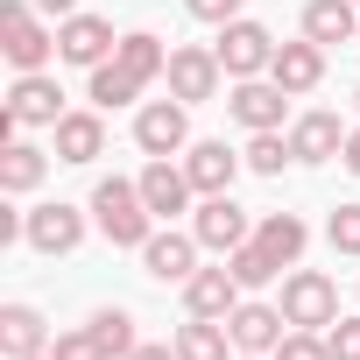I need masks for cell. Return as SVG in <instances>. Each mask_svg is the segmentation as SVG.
Returning <instances> with one entry per match:
<instances>
[{
    "instance_id": "obj_39",
    "label": "cell",
    "mask_w": 360,
    "mask_h": 360,
    "mask_svg": "<svg viewBox=\"0 0 360 360\" xmlns=\"http://www.w3.org/2000/svg\"><path fill=\"white\" fill-rule=\"evenodd\" d=\"M353 106H360V85H353Z\"/></svg>"
},
{
    "instance_id": "obj_23",
    "label": "cell",
    "mask_w": 360,
    "mask_h": 360,
    "mask_svg": "<svg viewBox=\"0 0 360 360\" xmlns=\"http://www.w3.org/2000/svg\"><path fill=\"white\" fill-rule=\"evenodd\" d=\"M43 176H50V155L36 141H8V148H0V191H8V198H29Z\"/></svg>"
},
{
    "instance_id": "obj_30",
    "label": "cell",
    "mask_w": 360,
    "mask_h": 360,
    "mask_svg": "<svg viewBox=\"0 0 360 360\" xmlns=\"http://www.w3.org/2000/svg\"><path fill=\"white\" fill-rule=\"evenodd\" d=\"M325 240H332V255H360V205H332Z\"/></svg>"
},
{
    "instance_id": "obj_38",
    "label": "cell",
    "mask_w": 360,
    "mask_h": 360,
    "mask_svg": "<svg viewBox=\"0 0 360 360\" xmlns=\"http://www.w3.org/2000/svg\"><path fill=\"white\" fill-rule=\"evenodd\" d=\"M233 360H269V353H233Z\"/></svg>"
},
{
    "instance_id": "obj_25",
    "label": "cell",
    "mask_w": 360,
    "mask_h": 360,
    "mask_svg": "<svg viewBox=\"0 0 360 360\" xmlns=\"http://www.w3.org/2000/svg\"><path fill=\"white\" fill-rule=\"evenodd\" d=\"M113 64H127L141 85H155V78L169 71V50H162V36H148V29H127V36H120V50H113Z\"/></svg>"
},
{
    "instance_id": "obj_20",
    "label": "cell",
    "mask_w": 360,
    "mask_h": 360,
    "mask_svg": "<svg viewBox=\"0 0 360 360\" xmlns=\"http://www.w3.org/2000/svg\"><path fill=\"white\" fill-rule=\"evenodd\" d=\"M50 134H57V162H92V155H106V120H99V106H92V113H64Z\"/></svg>"
},
{
    "instance_id": "obj_8",
    "label": "cell",
    "mask_w": 360,
    "mask_h": 360,
    "mask_svg": "<svg viewBox=\"0 0 360 360\" xmlns=\"http://www.w3.org/2000/svg\"><path fill=\"white\" fill-rule=\"evenodd\" d=\"M134 141H141V155H184L191 148V106L184 99H148L134 113Z\"/></svg>"
},
{
    "instance_id": "obj_19",
    "label": "cell",
    "mask_w": 360,
    "mask_h": 360,
    "mask_svg": "<svg viewBox=\"0 0 360 360\" xmlns=\"http://www.w3.org/2000/svg\"><path fill=\"white\" fill-rule=\"evenodd\" d=\"M36 353H50L43 311L36 304H8V311H0V360H36Z\"/></svg>"
},
{
    "instance_id": "obj_24",
    "label": "cell",
    "mask_w": 360,
    "mask_h": 360,
    "mask_svg": "<svg viewBox=\"0 0 360 360\" xmlns=\"http://www.w3.org/2000/svg\"><path fill=\"white\" fill-rule=\"evenodd\" d=\"M255 240H262L283 269H297V262H304V248H311V226H304L297 212H262V219H255Z\"/></svg>"
},
{
    "instance_id": "obj_37",
    "label": "cell",
    "mask_w": 360,
    "mask_h": 360,
    "mask_svg": "<svg viewBox=\"0 0 360 360\" xmlns=\"http://www.w3.org/2000/svg\"><path fill=\"white\" fill-rule=\"evenodd\" d=\"M339 162H346V169H353V176H360V127H353V134H346V155H339Z\"/></svg>"
},
{
    "instance_id": "obj_10",
    "label": "cell",
    "mask_w": 360,
    "mask_h": 360,
    "mask_svg": "<svg viewBox=\"0 0 360 360\" xmlns=\"http://www.w3.org/2000/svg\"><path fill=\"white\" fill-rule=\"evenodd\" d=\"M8 113H15V127H57V120H64V92H57V78H50V71H15Z\"/></svg>"
},
{
    "instance_id": "obj_13",
    "label": "cell",
    "mask_w": 360,
    "mask_h": 360,
    "mask_svg": "<svg viewBox=\"0 0 360 360\" xmlns=\"http://www.w3.org/2000/svg\"><path fill=\"white\" fill-rule=\"evenodd\" d=\"M248 169V155H233L226 141H191L184 148V176H191V191L198 198H219V191H233V176Z\"/></svg>"
},
{
    "instance_id": "obj_7",
    "label": "cell",
    "mask_w": 360,
    "mask_h": 360,
    "mask_svg": "<svg viewBox=\"0 0 360 360\" xmlns=\"http://www.w3.org/2000/svg\"><path fill=\"white\" fill-rule=\"evenodd\" d=\"M191 233H198V248L233 255V248H248V240H255V219L233 205V191H219V198H198V205H191Z\"/></svg>"
},
{
    "instance_id": "obj_12",
    "label": "cell",
    "mask_w": 360,
    "mask_h": 360,
    "mask_svg": "<svg viewBox=\"0 0 360 360\" xmlns=\"http://www.w3.org/2000/svg\"><path fill=\"white\" fill-rule=\"evenodd\" d=\"M141 269L155 283H191L198 276V233H176V226H155L148 248H141Z\"/></svg>"
},
{
    "instance_id": "obj_4",
    "label": "cell",
    "mask_w": 360,
    "mask_h": 360,
    "mask_svg": "<svg viewBox=\"0 0 360 360\" xmlns=\"http://www.w3.org/2000/svg\"><path fill=\"white\" fill-rule=\"evenodd\" d=\"M162 78H169V99L205 106V99H219V78H226V64H219V50H205V43H176Z\"/></svg>"
},
{
    "instance_id": "obj_17",
    "label": "cell",
    "mask_w": 360,
    "mask_h": 360,
    "mask_svg": "<svg viewBox=\"0 0 360 360\" xmlns=\"http://www.w3.org/2000/svg\"><path fill=\"white\" fill-rule=\"evenodd\" d=\"M346 134L353 127H339V113H297L290 120V155L297 162H332V155H346Z\"/></svg>"
},
{
    "instance_id": "obj_26",
    "label": "cell",
    "mask_w": 360,
    "mask_h": 360,
    "mask_svg": "<svg viewBox=\"0 0 360 360\" xmlns=\"http://www.w3.org/2000/svg\"><path fill=\"white\" fill-rule=\"evenodd\" d=\"M85 99H92L99 113H113V106H127V99H141V78H134L127 64H113V57H106V64L92 71V85H85Z\"/></svg>"
},
{
    "instance_id": "obj_29",
    "label": "cell",
    "mask_w": 360,
    "mask_h": 360,
    "mask_svg": "<svg viewBox=\"0 0 360 360\" xmlns=\"http://www.w3.org/2000/svg\"><path fill=\"white\" fill-rule=\"evenodd\" d=\"M240 155H248V169H255V176H283V162H297V155H290V134H283V127L255 134V141H248Z\"/></svg>"
},
{
    "instance_id": "obj_16",
    "label": "cell",
    "mask_w": 360,
    "mask_h": 360,
    "mask_svg": "<svg viewBox=\"0 0 360 360\" xmlns=\"http://www.w3.org/2000/svg\"><path fill=\"white\" fill-rule=\"evenodd\" d=\"M269 78L290 92V99H304V92H318L325 85V43H276V64H269Z\"/></svg>"
},
{
    "instance_id": "obj_35",
    "label": "cell",
    "mask_w": 360,
    "mask_h": 360,
    "mask_svg": "<svg viewBox=\"0 0 360 360\" xmlns=\"http://www.w3.org/2000/svg\"><path fill=\"white\" fill-rule=\"evenodd\" d=\"M127 360H176V346H148V339H141V346H134Z\"/></svg>"
},
{
    "instance_id": "obj_3",
    "label": "cell",
    "mask_w": 360,
    "mask_h": 360,
    "mask_svg": "<svg viewBox=\"0 0 360 360\" xmlns=\"http://www.w3.org/2000/svg\"><path fill=\"white\" fill-rule=\"evenodd\" d=\"M283 318H290L297 332H325V325L339 318V283H332L325 269H290V276H283Z\"/></svg>"
},
{
    "instance_id": "obj_40",
    "label": "cell",
    "mask_w": 360,
    "mask_h": 360,
    "mask_svg": "<svg viewBox=\"0 0 360 360\" xmlns=\"http://www.w3.org/2000/svg\"><path fill=\"white\" fill-rule=\"evenodd\" d=\"M36 360H50V353H36Z\"/></svg>"
},
{
    "instance_id": "obj_9",
    "label": "cell",
    "mask_w": 360,
    "mask_h": 360,
    "mask_svg": "<svg viewBox=\"0 0 360 360\" xmlns=\"http://www.w3.org/2000/svg\"><path fill=\"white\" fill-rule=\"evenodd\" d=\"M226 113H233L248 134H269V127H283V113H290V92H283L276 78H233V92H226Z\"/></svg>"
},
{
    "instance_id": "obj_32",
    "label": "cell",
    "mask_w": 360,
    "mask_h": 360,
    "mask_svg": "<svg viewBox=\"0 0 360 360\" xmlns=\"http://www.w3.org/2000/svg\"><path fill=\"white\" fill-rule=\"evenodd\" d=\"M276 360H332V346H325V332H283V346H276Z\"/></svg>"
},
{
    "instance_id": "obj_2",
    "label": "cell",
    "mask_w": 360,
    "mask_h": 360,
    "mask_svg": "<svg viewBox=\"0 0 360 360\" xmlns=\"http://www.w3.org/2000/svg\"><path fill=\"white\" fill-rule=\"evenodd\" d=\"M0 57L15 71H43L57 57V29L36 22V0H0Z\"/></svg>"
},
{
    "instance_id": "obj_34",
    "label": "cell",
    "mask_w": 360,
    "mask_h": 360,
    "mask_svg": "<svg viewBox=\"0 0 360 360\" xmlns=\"http://www.w3.org/2000/svg\"><path fill=\"white\" fill-rule=\"evenodd\" d=\"M184 8H191L198 22H212V29H226V22L240 15V0H184Z\"/></svg>"
},
{
    "instance_id": "obj_11",
    "label": "cell",
    "mask_w": 360,
    "mask_h": 360,
    "mask_svg": "<svg viewBox=\"0 0 360 360\" xmlns=\"http://www.w3.org/2000/svg\"><path fill=\"white\" fill-rule=\"evenodd\" d=\"M226 332H233V353H269V360H276L290 318H283V304H248V297H240L233 318H226Z\"/></svg>"
},
{
    "instance_id": "obj_21",
    "label": "cell",
    "mask_w": 360,
    "mask_h": 360,
    "mask_svg": "<svg viewBox=\"0 0 360 360\" xmlns=\"http://www.w3.org/2000/svg\"><path fill=\"white\" fill-rule=\"evenodd\" d=\"M304 36L311 43H360V8H353V0H311V8H304Z\"/></svg>"
},
{
    "instance_id": "obj_41",
    "label": "cell",
    "mask_w": 360,
    "mask_h": 360,
    "mask_svg": "<svg viewBox=\"0 0 360 360\" xmlns=\"http://www.w3.org/2000/svg\"><path fill=\"white\" fill-rule=\"evenodd\" d=\"M353 8H360V0H353Z\"/></svg>"
},
{
    "instance_id": "obj_28",
    "label": "cell",
    "mask_w": 360,
    "mask_h": 360,
    "mask_svg": "<svg viewBox=\"0 0 360 360\" xmlns=\"http://www.w3.org/2000/svg\"><path fill=\"white\" fill-rule=\"evenodd\" d=\"M226 269H233V283H240V290H269V283L283 276V262H276V255H269L262 240L233 248V255H226Z\"/></svg>"
},
{
    "instance_id": "obj_14",
    "label": "cell",
    "mask_w": 360,
    "mask_h": 360,
    "mask_svg": "<svg viewBox=\"0 0 360 360\" xmlns=\"http://www.w3.org/2000/svg\"><path fill=\"white\" fill-rule=\"evenodd\" d=\"M141 184V198H148V212L155 219H176V212H191V176H184V162H169V155H148V169L134 176Z\"/></svg>"
},
{
    "instance_id": "obj_36",
    "label": "cell",
    "mask_w": 360,
    "mask_h": 360,
    "mask_svg": "<svg viewBox=\"0 0 360 360\" xmlns=\"http://www.w3.org/2000/svg\"><path fill=\"white\" fill-rule=\"evenodd\" d=\"M36 15H57L64 22V15H78V0H36Z\"/></svg>"
},
{
    "instance_id": "obj_33",
    "label": "cell",
    "mask_w": 360,
    "mask_h": 360,
    "mask_svg": "<svg viewBox=\"0 0 360 360\" xmlns=\"http://www.w3.org/2000/svg\"><path fill=\"white\" fill-rule=\"evenodd\" d=\"M325 346H332V360H360V318H332Z\"/></svg>"
},
{
    "instance_id": "obj_15",
    "label": "cell",
    "mask_w": 360,
    "mask_h": 360,
    "mask_svg": "<svg viewBox=\"0 0 360 360\" xmlns=\"http://www.w3.org/2000/svg\"><path fill=\"white\" fill-rule=\"evenodd\" d=\"M36 255H71L78 240H85V212L78 205H64V198H50V205H36L29 212V233H22Z\"/></svg>"
},
{
    "instance_id": "obj_27",
    "label": "cell",
    "mask_w": 360,
    "mask_h": 360,
    "mask_svg": "<svg viewBox=\"0 0 360 360\" xmlns=\"http://www.w3.org/2000/svg\"><path fill=\"white\" fill-rule=\"evenodd\" d=\"M85 325H92V339L106 346V360H127V353L141 346V339H134V311H120V304H106V311H92Z\"/></svg>"
},
{
    "instance_id": "obj_6",
    "label": "cell",
    "mask_w": 360,
    "mask_h": 360,
    "mask_svg": "<svg viewBox=\"0 0 360 360\" xmlns=\"http://www.w3.org/2000/svg\"><path fill=\"white\" fill-rule=\"evenodd\" d=\"M120 50V36H113V22H99V15H64L57 22V64H78V71H99L106 57Z\"/></svg>"
},
{
    "instance_id": "obj_18",
    "label": "cell",
    "mask_w": 360,
    "mask_h": 360,
    "mask_svg": "<svg viewBox=\"0 0 360 360\" xmlns=\"http://www.w3.org/2000/svg\"><path fill=\"white\" fill-rule=\"evenodd\" d=\"M248 290L233 283V269L219 262V269H198L191 283H184V311L191 318H233V304H240Z\"/></svg>"
},
{
    "instance_id": "obj_31",
    "label": "cell",
    "mask_w": 360,
    "mask_h": 360,
    "mask_svg": "<svg viewBox=\"0 0 360 360\" xmlns=\"http://www.w3.org/2000/svg\"><path fill=\"white\" fill-rule=\"evenodd\" d=\"M50 360H106V346L92 339V325H78V332H57L50 339Z\"/></svg>"
},
{
    "instance_id": "obj_5",
    "label": "cell",
    "mask_w": 360,
    "mask_h": 360,
    "mask_svg": "<svg viewBox=\"0 0 360 360\" xmlns=\"http://www.w3.org/2000/svg\"><path fill=\"white\" fill-rule=\"evenodd\" d=\"M212 50H219L226 78H269V64H276V36H269L262 22H248V15H233Z\"/></svg>"
},
{
    "instance_id": "obj_1",
    "label": "cell",
    "mask_w": 360,
    "mask_h": 360,
    "mask_svg": "<svg viewBox=\"0 0 360 360\" xmlns=\"http://www.w3.org/2000/svg\"><path fill=\"white\" fill-rule=\"evenodd\" d=\"M92 226L113 240V248H148V233H155V212H148V198H141V184H134V176H99V184H92Z\"/></svg>"
},
{
    "instance_id": "obj_22",
    "label": "cell",
    "mask_w": 360,
    "mask_h": 360,
    "mask_svg": "<svg viewBox=\"0 0 360 360\" xmlns=\"http://www.w3.org/2000/svg\"><path fill=\"white\" fill-rule=\"evenodd\" d=\"M169 346H176V360H233V332H226V318H184Z\"/></svg>"
}]
</instances>
